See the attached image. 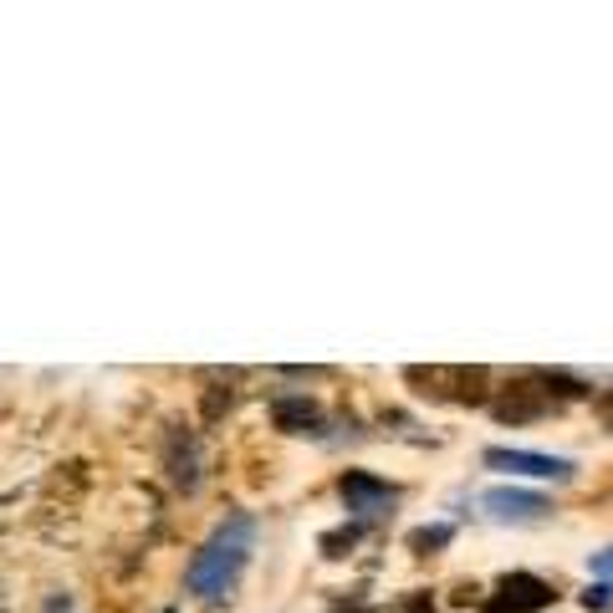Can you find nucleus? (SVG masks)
Instances as JSON below:
<instances>
[{
    "instance_id": "f257e3e1",
    "label": "nucleus",
    "mask_w": 613,
    "mask_h": 613,
    "mask_svg": "<svg viewBox=\"0 0 613 613\" xmlns=\"http://www.w3.org/2000/svg\"><path fill=\"white\" fill-rule=\"evenodd\" d=\"M251 542H256V522L246 516V511L225 516V522L205 537V547L195 553V563H190V593L205 599V603L230 599V588L240 583V572H246V563H251Z\"/></svg>"
},
{
    "instance_id": "f03ea898",
    "label": "nucleus",
    "mask_w": 613,
    "mask_h": 613,
    "mask_svg": "<svg viewBox=\"0 0 613 613\" xmlns=\"http://www.w3.org/2000/svg\"><path fill=\"white\" fill-rule=\"evenodd\" d=\"M547 603H553V583H542L537 572H507L496 583V593L486 599V609L491 613H537Z\"/></svg>"
},
{
    "instance_id": "7ed1b4c3",
    "label": "nucleus",
    "mask_w": 613,
    "mask_h": 613,
    "mask_svg": "<svg viewBox=\"0 0 613 613\" xmlns=\"http://www.w3.org/2000/svg\"><path fill=\"white\" fill-rule=\"evenodd\" d=\"M338 491H343V507L353 511V516H363V522H368V516H378V511H389L394 496H399L389 480L368 476V470H348Z\"/></svg>"
},
{
    "instance_id": "20e7f679",
    "label": "nucleus",
    "mask_w": 613,
    "mask_h": 613,
    "mask_svg": "<svg viewBox=\"0 0 613 613\" xmlns=\"http://www.w3.org/2000/svg\"><path fill=\"white\" fill-rule=\"evenodd\" d=\"M491 470H516V476H542V480H568L572 461L563 455H537V450H486Z\"/></svg>"
},
{
    "instance_id": "39448f33",
    "label": "nucleus",
    "mask_w": 613,
    "mask_h": 613,
    "mask_svg": "<svg viewBox=\"0 0 613 613\" xmlns=\"http://www.w3.org/2000/svg\"><path fill=\"white\" fill-rule=\"evenodd\" d=\"M480 507H486V516H496V522H537V516L553 511L537 491H516V486H496V491H486L480 496Z\"/></svg>"
},
{
    "instance_id": "423d86ee",
    "label": "nucleus",
    "mask_w": 613,
    "mask_h": 613,
    "mask_svg": "<svg viewBox=\"0 0 613 613\" xmlns=\"http://www.w3.org/2000/svg\"><path fill=\"white\" fill-rule=\"evenodd\" d=\"M553 409V394L547 389H526V384H516L511 394H501L491 405V415L501 419V424H526V419H542Z\"/></svg>"
},
{
    "instance_id": "0eeeda50",
    "label": "nucleus",
    "mask_w": 613,
    "mask_h": 613,
    "mask_svg": "<svg viewBox=\"0 0 613 613\" xmlns=\"http://www.w3.org/2000/svg\"><path fill=\"white\" fill-rule=\"evenodd\" d=\"M271 419H276V430H286V434H322V409H317L307 394H282V399L271 405Z\"/></svg>"
},
{
    "instance_id": "6e6552de",
    "label": "nucleus",
    "mask_w": 613,
    "mask_h": 613,
    "mask_svg": "<svg viewBox=\"0 0 613 613\" xmlns=\"http://www.w3.org/2000/svg\"><path fill=\"white\" fill-rule=\"evenodd\" d=\"M450 537H455V532H450L445 522H440V526H419V532H409V547H415V553H430V547H445Z\"/></svg>"
},
{
    "instance_id": "1a4fd4ad",
    "label": "nucleus",
    "mask_w": 613,
    "mask_h": 613,
    "mask_svg": "<svg viewBox=\"0 0 613 613\" xmlns=\"http://www.w3.org/2000/svg\"><path fill=\"white\" fill-rule=\"evenodd\" d=\"M583 609H609V583H593L583 593Z\"/></svg>"
},
{
    "instance_id": "9d476101",
    "label": "nucleus",
    "mask_w": 613,
    "mask_h": 613,
    "mask_svg": "<svg viewBox=\"0 0 613 613\" xmlns=\"http://www.w3.org/2000/svg\"><path fill=\"white\" fill-rule=\"evenodd\" d=\"M593 572H599V578H613V547L609 553H593Z\"/></svg>"
},
{
    "instance_id": "9b49d317",
    "label": "nucleus",
    "mask_w": 613,
    "mask_h": 613,
    "mask_svg": "<svg viewBox=\"0 0 613 613\" xmlns=\"http://www.w3.org/2000/svg\"><path fill=\"white\" fill-rule=\"evenodd\" d=\"M353 613H374V609H353Z\"/></svg>"
},
{
    "instance_id": "f8f14e48",
    "label": "nucleus",
    "mask_w": 613,
    "mask_h": 613,
    "mask_svg": "<svg viewBox=\"0 0 613 613\" xmlns=\"http://www.w3.org/2000/svg\"><path fill=\"white\" fill-rule=\"evenodd\" d=\"M164 613H180V609H164Z\"/></svg>"
}]
</instances>
